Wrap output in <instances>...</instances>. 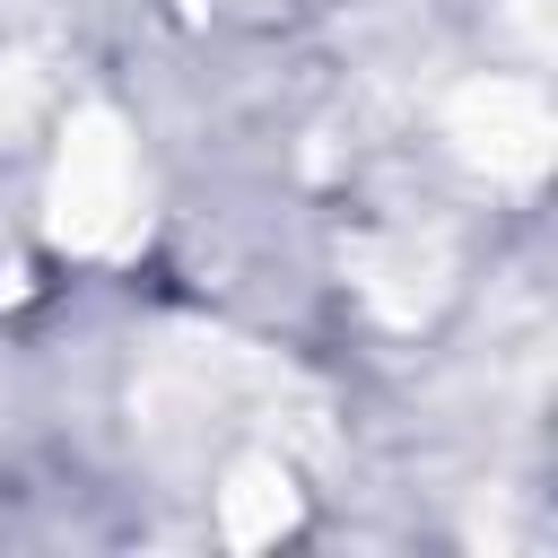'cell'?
<instances>
[{"label":"cell","mask_w":558,"mask_h":558,"mask_svg":"<svg viewBox=\"0 0 558 558\" xmlns=\"http://www.w3.org/2000/svg\"><path fill=\"white\" fill-rule=\"evenodd\" d=\"M122 218H131V148L105 113H87L61 157V183H52V227L70 244H113Z\"/></svg>","instance_id":"obj_1"},{"label":"cell","mask_w":558,"mask_h":558,"mask_svg":"<svg viewBox=\"0 0 558 558\" xmlns=\"http://www.w3.org/2000/svg\"><path fill=\"white\" fill-rule=\"evenodd\" d=\"M288 514H296V497H288L279 471H262V462L235 471V488H227V532H235V541H270Z\"/></svg>","instance_id":"obj_2"}]
</instances>
